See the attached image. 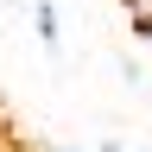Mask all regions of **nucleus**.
Returning a JSON list of instances; mask_svg holds the SVG:
<instances>
[{"instance_id":"1","label":"nucleus","mask_w":152,"mask_h":152,"mask_svg":"<svg viewBox=\"0 0 152 152\" xmlns=\"http://www.w3.org/2000/svg\"><path fill=\"white\" fill-rule=\"evenodd\" d=\"M32 38H38L45 51H64V26H57V7H51V0L32 7Z\"/></svg>"},{"instance_id":"3","label":"nucleus","mask_w":152,"mask_h":152,"mask_svg":"<svg viewBox=\"0 0 152 152\" xmlns=\"http://www.w3.org/2000/svg\"><path fill=\"white\" fill-rule=\"evenodd\" d=\"M45 152H83V146H45Z\"/></svg>"},{"instance_id":"5","label":"nucleus","mask_w":152,"mask_h":152,"mask_svg":"<svg viewBox=\"0 0 152 152\" xmlns=\"http://www.w3.org/2000/svg\"><path fill=\"white\" fill-rule=\"evenodd\" d=\"M0 152H13V146H7V140H0Z\"/></svg>"},{"instance_id":"2","label":"nucleus","mask_w":152,"mask_h":152,"mask_svg":"<svg viewBox=\"0 0 152 152\" xmlns=\"http://www.w3.org/2000/svg\"><path fill=\"white\" fill-rule=\"evenodd\" d=\"M127 7V26H133V38H146L152 32V0H121Z\"/></svg>"},{"instance_id":"4","label":"nucleus","mask_w":152,"mask_h":152,"mask_svg":"<svg viewBox=\"0 0 152 152\" xmlns=\"http://www.w3.org/2000/svg\"><path fill=\"white\" fill-rule=\"evenodd\" d=\"M140 45H152V32H146V38H140Z\"/></svg>"}]
</instances>
